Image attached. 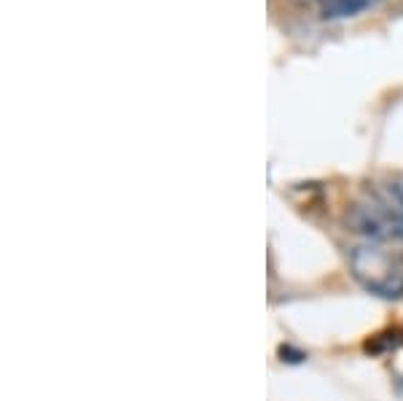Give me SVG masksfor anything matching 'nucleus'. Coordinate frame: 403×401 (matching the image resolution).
Segmentation results:
<instances>
[{
  "instance_id": "f257e3e1",
  "label": "nucleus",
  "mask_w": 403,
  "mask_h": 401,
  "mask_svg": "<svg viewBox=\"0 0 403 401\" xmlns=\"http://www.w3.org/2000/svg\"><path fill=\"white\" fill-rule=\"evenodd\" d=\"M347 227L358 237L379 246H403V210L379 189L347 210Z\"/></svg>"
},
{
  "instance_id": "7ed1b4c3",
  "label": "nucleus",
  "mask_w": 403,
  "mask_h": 401,
  "mask_svg": "<svg viewBox=\"0 0 403 401\" xmlns=\"http://www.w3.org/2000/svg\"><path fill=\"white\" fill-rule=\"evenodd\" d=\"M379 191L388 197L390 202H395L403 210V178H395V181H388L385 186H379Z\"/></svg>"
},
{
  "instance_id": "f03ea898",
  "label": "nucleus",
  "mask_w": 403,
  "mask_h": 401,
  "mask_svg": "<svg viewBox=\"0 0 403 401\" xmlns=\"http://www.w3.org/2000/svg\"><path fill=\"white\" fill-rule=\"evenodd\" d=\"M352 275L373 293L382 296H401L403 293V267L392 259V250L379 243H369L352 250L350 256Z\"/></svg>"
}]
</instances>
